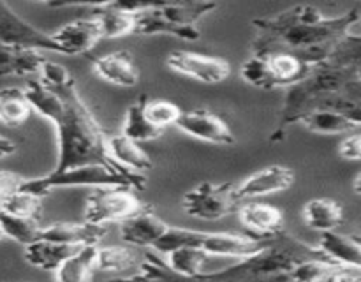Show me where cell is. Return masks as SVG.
Returning a JSON list of instances; mask_svg holds the SVG:
<instances>
[{
  "mask_svg": "<svg viewBox=\"0 0 361 282\" xmlns=\"http://www.w3.org/2000/svg\"><path fill=\"white\" fill-rule=\"evenodd\" d=\"M32 2H42L48 7H55V9H59V7H69V6H94V7L108 6V4H111L113 0H32Z\"/></svg>",
  "mask_w": 361,
  "mask_h": 282,
  "instance_id": "cell-41",
  "label": "cell"
},
{
  "mask_svg": "<svg viewBox=\"0 0 361 282\" xmlns=\"http://www.w3.org/2000/svg\"><path fill=\"white\" fill-rule=\"evenodd\" d=\"M298 123L316 134H348L358 130L361 116L337 109H314L307 113Z\"/></svg>",
  "mask_w": 361,
  "mask_h": 282,
  "instance_id": "cell-23",
  "label": "cell"
},
{
  "mask_svg": "<svg viewBox=\"0 0 361 282\" xmlns=\"http://www.w3.org/2000/svg\"><path fill=\"white\" fill-rule=\"evenodd\" d=\"M303 221L316 231H331L344 224V210L338 201L330 197H314L307 201L302 210Z\"/></svg>",
  "mask_w": 361,
  "mask_h": 282,
  "instance_id": "cell-25",
  "label": "cell"
},
{
  "mask_svg": "<svg viewBox=\"0 0 361 282\" xmlns=\"http://www.w3.org/2000/svg\"><path fill=\"white\" fill-rule=\"evenodd\" d=\"M147 94L140 95V99L133 106H129V109L126 113V118H123L122 134L126 137H129V140L136 141V143L157 140V137H161L164 134V130L157 129L147 118V115H145V102H147Z\"/></svg>",
  "mask_w": 361,
  "mask_h": 282,
  "instance_id": "cell-29",
  "label": "cell"
},
{
  "mask_svg": "<svg viewBox=\"0 0 361 282\" xmlns=\"http://www.w3.org/2000/svg\"><path fill=\"white\" fill-rule=\"evenodd\" d=\"M25 182V176L11 169H0V204L13 196L16 190L21 189V183Z\"/></svg>",
  "mask_w": 361,
  "mask_h": 282,
  "instance_id": "cell-39",
  "label": "cell"
},
{
  "mask_svg": "<svg viewBox=\"0 0 361 282\" xmlns=\"http://www.w3.org/2000/svg\"><path fill=\"white\" fill-rule=\"evenodd\" d=\"M94 20L101 32V39L123 37L133 34L134 30V13L118 9L109 4L95 7Z\"/></svg>",
  "mask_w": 361,
  "mask_h": 282,
  "instance_id": "cell-30",
  "label": "cell"
},
{
  "mask_svg": "<svg viewBox=\"0 0 361 282\" xmlns=\"http://www.w3.org/2000/svg\"><path fill=\"white\" fill-rule=\"evenodd\" d=\"M240 204L235 185L229 182H201L183 194L182 200L183 212L200 221H221L235 214Z\"/></svg>",
  "mask_w": 361,
  "mask_h": 282,
  "instance_id": "cell-8",
  "label": "cell"
},
{
  "mask_svg": "<svg viewBox=\"0 0 361 282\" xmlns=\"http://www.w3.org/2000/svg\"><path fill=\"white\" fill-rule=\"evenodd\" d=\"M185 2H190V0H113L109 6L129 11V13H141V11L161 9V7L178 6V4Z\"/></svg>",
  "mask_w": 361,
  "mask_h": 282,
  "instance_id": "cell-38",
  "label": "cell"
},
{
  "mask_svg": "<svg viewBox=\"0 0 361 282\" xmlns=\"http://www.w3.org/2000/svg\"><path fill=\"white\" fill-rule=\"evenodd\" d=\"M97 245H81L55 270V278L60 282L90 281L95 270Z\"/></svg>",
  "mask_w": 361,
  "mask_h": 282,
  "instance_id": "cell-27",
  "label": "cell"
},
{
  "mask_svg": "<svg viewBox=\"0 0 361 282\" xmlns=\"http://www.w3.org/2000/svg\"><path fill=\"white\" fill-rule=\"evenodd\" d=\"M41 80L28 81L25 87L34 111L55 125L59 154L53 171L81 164H104L136 180L143 189L147 178L130 171L109 155L108 137L76 90V81L63 66L46 60L41 66Z\"/></svg>",
  "mask_w": 361,
  "mask_h": 282,
  "instance_id": "cell-1",
  "label": "cell"
},
{
  "mask_svg": "<svg viewBox=\"0 0 361 282\" xmlns=\"http://www.w3.org/2000/svg\"><path fill=\"white\" fill-rule=\"evenodd\" d=\"M271 240H259L250 235H235V233H212L197 229L173 228L168 226L164 235L152 245V249L161 254H168L176 247L189 245L204 250L208 256L245 257L267 247Z\"/></svg>",
  "mask_w": 361,
  "mask_h": 282,
  "instance_id": "cell-5",
  "label": "cell"
},
{
  "mask_svg": "<svg viewBox=\"0 0 361 282\" xmlns=\"http://www.w3.org/2000/svg\"><path fill=\"white\" fill-rule=\"evenodd\" d=\"M51 37L62 55L74 56L90 51L101 41V32L94 18H90V20H76L63 25L59 30L53 32Z\"/></svg>",
  "mask_w": 361,
  "mask_h": 282,
  "instance_id": "cell-16",
  "label": "cell"
},
{
  "mask_svg": "<svg viewBox=\"0 0 361 282\" xmlns=\"http://www.w3.org/2000/svg\"><path fill=\"white\" fill-rule=\"evenodd\" d=\"M34 113L25 88L6 87L0 90V123L6 127H21Z\"/></svg>",
  "mask_w": 361,
  "mask_h": 282,
  "instance_id": "cell-28",
  "label": "cell"
},
{
  "mask_svg": "<svg viewBox=\"0 0 361 282\" xmlns=\"http://www.w3.org/2000/svg\"><path fill=\"white\" fill-rule=\"evenodd\" d=\"M316 247L326 259L351 264V266H361V240L358 235H344L335 229L321 231Z\"/></svg>",
  "mask_w": 361,
  "mask_h": 282,
  "instance_id": "cell-22",
  "label": "cell"
},
{
  "mask_svg": "<svg viewBox=\"0 0 361 282\" xmlns=\"http://www.w3.org/2000/svg\"><path fill=\"white\" fill-rule=\"evenodd\" d=\"M309 257H324L317 247H310L284 231L275 236L267 247L250 256L238 257L235 264L215 271H203L197 281L233 282V281H264L277 278L286 281L289 270L296 263Z\"/></svg>",
  "mask_w": 361,
  "mask_h": 282,
  "instance_id": "cell-4",
  "label": "cell"
},
{
  "mask_svg": "<svg viewBox=\"0 0 361 282\" xmlns=\"http://www.w3.org/2000/svg\"><path fill=\"white\" fill-rule=\"evenodd\" d=\"M240 74H242V80L245 81V83L252 85V87L256 88H261V90H274L275 88L270 69H268L263 56L257 55V53H252V55L242 63Z\"/></svg>",
  "mask_w": 361,
  "mask_h": 282,
  "instance_id": "cell-35",
  "label": "cell"
},
{
  "mask_svg": "<svg viewBox=\"0 0 361 282\" xmlns=\"http://www.w3.org/2000/svg\"><path fill=\"white\" fill-rule=\"evenodd\" d=\"M0 42L28 46V48L46 49L60 53L51 34L39 30L37 27L18 16L6 0H0Z\"/></svg>",
  "mask_w": 361,
  "mask_h": 282,
  "instance_id": "cell-12",
  "label": "cell"
},
{
  "mask_svg": "<svg viewBox=\"0 0 361 282\" xmlns=\"http://www.w3.org/2000/svg\"><path fill=\"white\" fill-rule=\"evenodd\" d=\"M217 7L215 0H190L178 6L134 13V30L137 35H173L183 41H197L201 32L197 21Z\"/></svg>",
  "mask_w": 361,
  "mask_h": 282,
  "instance_id": "cell-6",
  "label": "cell"
},
{
  "mask_svg": "<svg viewBox=\"0 0 361 282\" xmlns=\"http://www.w3.org/2000/svg\"><path fill=\"white\" fill-rule=\"evenodd\" d=\"M0 210L7 212L13 215H21V217H32V219H41L42 217V197L28 190H16L13 196L7 197L2 204Z\"/></svg>",
  "mask_w": 361,
  "mask_h": 282,
  "instance_id": "cell-34",
  "label": "cell"
},
{
  "mask_svg": "<svg viewBox=\"0 0 361 282\" xmlns=\"http://www.w3.org/2000/svg\"><path fill=\"white\" fill-rule=\"evenodd\" d=\"M293 183H295V171L288 166L274 164L247 176L240 185H235V189L236 196L243 203V201L284 192L291 189Z\"/></svg>",
  "mask_w": 361,
  "mask_h": 282,
  "instance_id": "cell-14",
  "label": "cell"
},
{
  "mask_svg": "<svg viewBox=\"0 0 361 282\" xmlns=\"http://www.w3.org/2000/svg\"><path fill=\"white\" fill-rule=\"evenodd\" d=\"M137 274H134L130 278H143V281H159V278H173L178 277L175 271L169 268L168 263L161 259V257L154 256V254H147L143 259L137 263Z\"/></svg>",
  "mask_w": 361,
  "mask_h": 282,
  "instance_id": "cell-37",
  "label": "cell"
},
{
  "mask_svg": "<svg viewBox=\"0 0 361 282\" xmlns=\"http://www.w3.org/2000/svg\"><path fill=\"white\" fill-rule=\"evenodd\" d=\"M338 155L345 161H360L361 157V134L358 130L348 133V136L338 143Z\"/></svg>",
  "mask_w": 361,
  "mask_h": 282,
  "instance_id": "cell-40",
  "label": "cell"
},
{
  "mask_svg": "<svg viewBox=\"0 0 361 282\" xmlns=\"http://www.w3.org/2000/svg\"><path fill=\"white\" fill-rule=\"evenodd\" d=\"M247 235L259 240H274L284 231V214L274 204L259 200L243 201L236 210Z\"/></svg>",
  "mask_w": 361,
  "mask_h": 282,
  "instance_id": "cell-13",
  "label": "cell"
},
{
  "mask_svg": "<svg viewBox=\"0 0 361 282\" xmlns=\"http://www.w3.org/2000/svg\"><path fill=\"white\" fill-rule=\"evenodd\" d=\"M175 127L185 133L187 136L207 141V143L222 145V147H231V145L236 143V136L231 127L221 116L208 111V109L182 111Z\"/></svg>",
  "mask_w": 361,
  "mask_h": 282,
  "instance_id": "cell-11",
  "label": "cell"
},
{
  "mask_svg": "<svg viewBox=\"0 0 361 282\" xmlns=\"http://www.w3.org/2000/svg\"><path fill=\"white\" fill-rule=\"evenodd\" d=\"M355 187H356V194H360V175H356V180H355Z\"/></svg>",
  "mask_w": 361,
  "mask_h": 282,
  "instance_id": "cell-43",
  "label": "cell"
},
{
  "mask_svg": "<svg viewBox=\"0 0 361 282\" xmlns=\"http://www.w3.org/2000/svg\"><path fill=\"white\" fill-rule=\"evenodd\" d=\"M2 236H4V233H2V228H0V240H2Z\"/></svg>",
  "mask_w": 361,
  "mask_h": 282,
  "instance_id": "cell-44",
  "label": "cell"
},
{
  "mask_svg": "<svg viewBox=\"0 0 361 282\" xmlns=\"http://www.w3.org/2000/svg\"><path fill=\"white\" fill-rule=\"evenodd\" d=\"M108 235V224L94 222H55L41 231V238L73 245H97Z\"/></svg>",
  "mask_w": 361,
  "mask_h": 282,
  "instance_id": "cell-19",
  "label": "cell"
},
{
  "mask_svg": "<svg viewBox=\"0 0 361 282\" xmlns=\"http://www.w3.org/2000/svg\"><path fill=\"white\" fill-rule=\"evenodd\" d=\"M120 238L127 245L134 247H152L168 229L169 224H166L159 215L152 212V207L133 217L126 219L120 222Z\"/></svg>",
  "mask_w": 361,
  "mask_h": 282,
  "instance_id": "cell-17",
  "label": "cell"
},
{
  "mask_svg": "<svg viewBox=\"0 0 361 282\" xmlns=\"http://www.w3.org/2000/svg\"><path fill=\"white\" fill-rule=\"evenodd\" d=\"M166 256H168L169 268L176 275L187 278H200L208 261V254L204 250L189 245L176 247V249L169 250Z\"/></svg>",
  "mask_w": 361,
  "mask_h": 282,
  "instance_id": "cell-31",
  "label": "cell"
},
{
  "mask_svg": "<svg viewBox=\"0 0 361 282\" xmlns=\"http://www.w3.org/2000/svg\"><path fill=\"white\" fill-rule=\"evenodd\" d=\"M0 228H2L4 236H9L11 240L21 245H28L39 240L42 231L41 219L21 217V215L7 214L2 210H0Z\"/></svg>",
  "mask_w": 361,
  "mask_h": 282,
  "instance_id": "cell-33",
  "label": "cell"
},
{
  "mask_svg": "<svg viewBox=\"0 0 361 282\" xmlns=\"http://www.w3.org/2000/svg\"><path fill=\"white\" fill-rule=\"evenodd\" d=\"M314 109H337L361 116V37L345 34L326 60L288 87L270 143H281L289 127Z\"/></svg>",
  "mask_w": 361,
  "mask_h": 282,
  "instance_id": "cell-2",
  "label": "cell"
},
{
  "mask_svg": "<svg viewBox=\"0 0 361 282\" xmlns=\"http://www.w3.org/2000/svg\"><path fill=\"white\" fill-rule=\"evenodd\" d=\"M80 247L81 245H73V243H62L53 242V240L39 238L35 242L25 245L23 257L32 266L41 268V270L46 271H55Z\"/></svg>",
  "mask_w": 361,
  "mask_h": 282,
  "instance_id": "cell-24",
  "label": "cell"
},
{
  "mask_svg": "<svg viewBox=\"0 0 361 282\" xmlns=\"http://www.w3.org/2000/svg\"><path fill=\"white\" fill-rule=\"evenodd\" d=\"M108 150L109 155H111L118 164L130 169V171H136L143 175L145 171L152 169V166H154L150 155L140 147V143L129 140V137H126L123 134L109 137Z\"/></svg>",
  "mask_w": 361,
  "mask_h": 282,
  "instance_id": "cell-26",
  "label": "cell"
},
{
  "mask_svg": "<svg viewBox=\"0 0 361 282\" xmlns=\"http://www.w3.org/2000/svg\"><path fill=\"white\" fill-rule=\"evenodd\" d=\"M95 74L116 87L130 88L140 81V69L129 51H115L102 55L92 62Z\"/></svg>",
  "mask_w": 361,
  "mask_h": 282,
  "instance_id": "cell-18",
  "label": "cell"
},
{
  "mask_svg": "<svg viewBox=\"0 0 361 282\" xmlns=\"http://www.w3.org/2000/svg\"><path fill=\"white\" fill-rule=\"evenodd\" d=\"M78 185L130 187V189L143 190V185H140L136 180L104 164H81L62 169V171H51L44 176H39V178H25V182L21 183V189L44 197L53 189Z\"/></svg>",
  "mask_w": 361,
  "mask_h": 282,
  "instance_id": "cell-7",
  "label": "cell"
},
{
  "mask_svg": "<svg viewBox=\"0 0 361 282\" xmlns=\"http://www.w3.org/2000/svg\"><path fill=\"white\" fill-rule=\"evenodd\" d=\"M46 56L41 49L0 42V76H25L41 70Z\"/></svg>",
  "mask_w": 361,
  "mask_h": 282,
  "instance_id": "cell-21",
  "label": "cell"
},
{
  "mask_svg": "<svg viewBox=\"0 0 361 282\" xmlns=\"http://www.w3.org/2000/svg\"><path fill=\"white\" fill-rule=\"evenodd\" d=\"M358 21V9L326 18L316 6L296 4L274 16L252 20L256 37L250 49L252 53L289 51L317 66Z\"/></svg>",
  "mask_w": 361,
  "mask_h": 282,
  "instance_id": "cell-3",
  "label": "cell"
},
{
  "mask_svg": "<svg viewBox=\"0 0 361 282\" xmlns=\"http://www.w3.org/2000/svg\"><path fill=\"white\" fill-rule=\"evenodd\" d=\"M257 55L263 56L264 62H267L275 88H288L291 85L298 83L300 80H303L316 67L314 63L302 59V56L289 51H264L257 53Z\"/></svg>",
  "mask_w": 361,
  "mask_h": 282,
  "instance_id": "cell-20",
  "label": "cell"
},
{
  "mask_svg": "<svg viewBox=\"0 0 361 282\" xmlns=\"http://www.w3.org/2000/svg\"><path fill=\"white\" fill-rule=\"evenodd\" d=\"M148 207L150 204L140 200L130 187H97L87 197L83 219L94 224L122 222Z\"/></svg>",
  "mask_w": 361,
  "mask_h": 282,
  "instance_id": "cell-9",
  "label": "cell"
},
{
  "mask_svg": "<svg viewBox=\"0 0 361 282\" xmlns=\"http://www.w3.org/2000/svg\"><path fill=\"white\" fill-rule=\"evenodd\" d=\"M361 278V266L335 263L326 257H309L289 270L286 281L300 282H355Z\"/></svg>",
  "mask_w": 361,
  "mask_h": 282,
  "instance_id": "cell-15",
  "label": "cell"
},
{
  "mask_svg": "<svg viewBox=\"0 0 361 282\" xmlns=\"http://www.w3.org/2000/svg\"><path fill=\"white\" fill-rule=\"evenodd\" d=\"M140 263V254L133 247L111 245L97 249L95 256V270L101 271H126L136 270Z\"/></svg>",
  "mask_w": 361,
  "mask_h": 282,
  "instance_id": "cell-32",
  "label": "cell"
},
{
  "mask_svg": "<svg viewBox=\"0 0 361 282\" xmlns=\"http://www.w3.org/2000/svg\"><path fill=\"white\" fill-rule=\"evenodd\" d=\"M14 152H16V143L0 134V159L7 157V155H13Z\"/></svg>",
  "mask_w": 361,
  "mask_h": 282,
  "instance_id": "cell-42",
  "label": "cell"
},
{
  "mask_svg": "<svg viewBox=\"0 0 361 282\" xmlns=\"http://www.w3.org/2000/svg\"><path fill=\"white\" fill-rule=\"evenodd\" d=\"M145 115L157 129L166 130L169 125H175L178 116L182 115V109L178 104L166 101V99L150 101V97H148L145 102Z\"/></svg>",
  "mask_w": 361,
  "mask_h": 282,
  "instance_id": "cell-36",
  "label": "cell"
},
{
  "mask_svg": "<svg viewBox=\"0 0 361 282\" xmlns=\"http://www.w3.org/2000/svg\"><path fill=\"white\" fill-rule=\"evenodd\" d=\"M166 66L173 73L183 74L187 78L204 85H217L228 80L231 74V66L221 56L201 55L192 51H173L166 59Z\"/></svg>",
  "mask_w": 361,
  "mask_h": 282,
  "instance_id": "cell-10",
  "label": "cell"
}]
</instances>
